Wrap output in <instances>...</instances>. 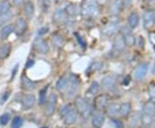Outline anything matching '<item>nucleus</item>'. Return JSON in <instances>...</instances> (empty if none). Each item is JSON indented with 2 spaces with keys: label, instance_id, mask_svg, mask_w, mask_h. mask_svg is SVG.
<instances>
[{
  "label": "nucleus",
  "instance_id": "f257e3e1",
  "mask_svg": "<svg viewBox=\"0 0 155 128\" xmlns=\"http://www.w3.org/2000/svg\"><path fill=\"white\" fill-rule=\"evenodd\" d=\"M155 104L153 102H147L143 107V114L141 122L145 127H149L154 121Z\"/></svg>",
  "mask_w": 155,
  "mask_h": 128
},
{
  "label": "nucleus",
  "instance_id": "f03ea898",
  "mask_svg": "<svg viewBox=\"0 0 155 128\" xmlns=\"http://www.w3.org/2000/svg\"><path fill=\"white\" fill-rule=\"evenodd\" d=\"M75 106L77 110L82 114L84 117H88L92 111V107L87 102V101L81 96H78L75 99Z\"/></svg>",
  "mask_w": 155,
  "mask_h": 128
},
{
  "label": "nucleus",
  "instance_id": "7ed1b4c3",
  "mask_svg": "<svg viewBox=\"0 0 155 128\" xmlns=\"http://www.w3.org/2000/svg\"><path fill=\"white\" fill-rule=\"evenodd\" d=\"M99 13V7L96 4L90 2L88 4L84 5L82 9V14L84 17L91 18V17H96Z\"/></svg>",
  "mask_w": 155,
  "mask_h": 128
},
{
  "label": "nucleus",
  "instance_id": "20e7f679",
  "mask_svg": "<svg viewBox=\"0 0 155 128\" xmlns=\"http://www.w3.org/2000/svg\"><path fill=\"white\" fill-rule=\"evenodd\" d=\"M79 86V80L76 75L71 74L70 77L68 78V84L66 89L67 90V95L69 97H72V95H74L77 92Z\"/></svg>",
  "mask_w": 155,
  "mask_h": 128
},
{
  "label": "nucleus",
  "instance_id": "39448f33",
  "mask_svg": "<svg viewBox=\"0 0 155 128\" xmlns=\"http://www.w3.org/2000/svg\"><path fill=\"white\" fill-rule=\"evenodd\" d=\"M28 28L26 21L23 18H18L14 25V32L17 35H22Z\"/></svg>",
  "mask_w": 155,
  "mask_h": 128
},
{
  "label": "nucleus",
  "instance_id": "423d86ee",
  "mask_svg": "<svg viewBox=\"0 0 155 128\" xmlns=\"http://www.w3.org/2000/svg\"><path fill=\"white\" fill-rule=\"evenodd\" d=\"M34 46L38 53H42V54L48 53L49 51V46L48 44V42L43 39L35 40L34 42Z\"/></svg>",
  "mask_w": 155,
  "mask_h": 128
},
{
  "label": "nucleus",
  "instance_id": "0eeeda50",
  "mask_svg": "<svg viewBox=\"0 0 155 128\" xmlns=\"http://www.w3.org/2000/svg\"><path fill=\"white\" fill-rule=\"evenodd\" d=\"M56 104H57V96L55 94H51L48 100L47 107H46V114L47 115H52L55 110Z\"/></svg>",
  "mask_w": 155,
  "mask_h": 128
},
{
  "label": "nucleus",
  "instance_id": "6e6552de",
  "mask_svg": "<svg viewBox=\"0 0 155 128\" xmlns=\"http://www.w3.org/2000/svg\"><path fill=\"white\" fill-rule=\"evenodd\" d=\"M148 64L147 63H143L140 64L134 71V78H136L137 80H141L142 78H144L147 72H148Z\"/></svg>",
  "mask_w": 155,
  "mask_h": 128
},
{
  "label": "nucleus",
  "instance_id": "1a4fd4ad",
  "mask_svg": "<svg viewBox=\"0 0 155 128\" xmlns=\"http://www.w3.org/2000/svg\"><path fill=\"white\" fill-rule=\"evenodd\" d=\"M104 121H105V117H104L103 113L96 112L93 114L91 122H92V126L95 128H102V126H104Z\"/></svg>",
  "mask_w": 155,
  "mask_h": 128
},
{
  "label": "nucleus",
  "instance_id": "9d476101",
  "mask_svg": "<svg viewBox=\"0 0 155 128\" xmlns=\"http://www.w3.org/2000/svg\"><path fill=\"white\" fill-rule=\"evenodd\" d=\"M102 87L103 89L105 90H109L110 91L112 89L115 88L116 85V78H114L113 76H107L102 79Z\"/></svg>",
  "mask_w": 155,
  "mask_h": 128
},
{
  "label": "nucleus",
  "instance_id": "9b49d317",
  "mask_svg": "<svg viewBox=\"0 0 155 128\" xmlns=\"http://www.w3.org/2000/svg\"><path fill=\"white\" fill-rule=\"evenodd\" d=\"M119 28V25H118V22H111L109 24H107L105 27L103 29V34H105L107 36H110L112 34H114L116 33V31L118 30Z\"/></svg>",
  "mask_w": 155,
  "mask_h": 128
},
{
  "label": "nucleus",
  "instance_id": "f8f14e48",
  "mask_svg": "<svg viewBox=\"0 0 155 128\" xmlns=\"http://www.w3.org/2000/svg\"><path fill=\"white\" fill-rule=\"evenodd\" d=\"M155 22V13L153 11H147L143 15V22L146 28L151 27Z\"/></svg>",
  "mask_w": 155,
  "mask_h": 128
},
{
  "label": "nucleus",
  "instance_id": "ddd939ff",
  "mask_svg": "<svg viewBox=\"0 0 155 128\" xmlns=\"http://www.w3.org/2000/svg\"><path fill=\"white\" fill-rule=\"evenodd\" d=\"M35 102V96L31 94L24 95L22 98V106L24 108H30L34 106Z\"/></svg>",
  "mask_w": 155,
  "mask_h": 128
},
{
  "label": "nucleus",
  "instance_id": "4468645a",
  "mask_svg": "<svg viewBox=\"0 0 155 128\" xmlns=\"http://www.w3.org/2000/svg\"><path fill=\"white\" fill-rule=\"evenodd\" d=\"M122 37L124 39L125 43L130 46H132L135 43V39L134 37L133 34L131 33V31H129L127 28H124L122 30Z\"/></svg>",
  "mask_w": 155,
  "mask_h": 128
},
{
  "label": "nucleus",
  "instance_id": "2eb2a0df",
  "mask_svg": "<svg viewBox=\"0 0 155 128\" xmlns=\"http://www.w3.org/2000/svg\"><path fill=\"white\" fill-rule=\"evenodd\" d=\"M108 102V96L106 95H97L95 99V106L97 109L104 108Z\"/></svg>",
  "mask_w": 155,
  "mask_h": 128
},
{
  "label": "nucleus",
  "instance_id": "dca6fc26",
  "mask_svg": "<svg viewBox=\"0 0 155 128\" xmlns=\"http://www.w3.org/2000/svg\"><path fill=\"white\" fill-rule=\"evenodd\" d=\"M120 109H121V104H119V103H111L108 106L107 112L110 116L116 117V116L120 115Z\"/></svg>",
  "mask_w": 155,
  "mask_h": 128
},
{
  "label": "nucleus",
  "instance_id": "f3484780",
  "mask_svg": "<svg viewBox=\"0 0 155 128\" xmlns=\"http://www.w3.org/2000/svg\"><path fill=\"white\" fill-rule=\"evenodd\" d=\"M12 32H14V26L11 25V24L6 25L5 27H3V28L0 31V38L1 40H5L11 35Z\"/></svg>",
  "mask_w": 155,
  "mask_h": 128
},
{
  "label": "nucleus",
  "instance_id": "a211bd4d",
  "mask_svg": "<svg viewBox=\"0 0 155 128\" xmlns=\"http://www.w3.org/2000/svg\"><path fill=\"white\" fill-rule=\"evenodd\" d=\"M77 111L74 110V109H72V110L69 112L67 115L64 117V120H65V123H66L67 125H72V124H73V123L77 120Z\"/></svg>",
  "mask_w": 155,
  "mask_h": 128
},
{
  "label": "nucleus",
  "instance_id": "6ab92c4d",
  "mask_svg": "<svg viewBox=\"0 0 155 128\" xmlns=\"http://www.w3.org/2000/svg\"><path fill=\"white\" fill-rule=\"evenodd\" d=\"M139 22H140V17L137 13H132L129 15V17L127 18V22L129 27L132 28H136L138 26Z\"/></svg>",
  "mask_w": 155,
  "mask_h": 128
},
{
  "label": "nucleus",
  "instance_id": "aec40b11",
  "mask_svg": "<svg viewBox=\"0 0 155 128\" xmlns=\"http://www.w3.org/2000/svg\"><path fill=\"white\" fill-rule=\"evenodd\" d=\"M125 45H126V43L124 41L123 37L118 36L114 41V48H115V50L118 51V52H122L125 48Z\"/></svg>",
  "mask_w": 155,
  "mask_h": 128
},
{
  "label": "nucleus",
  "instance_id": "412c9836",
  "mask_svg": "<svg viewBox=\"0 0 155 128\" xmlns=\"http://www.w3.org/2000/svg\"><path fill=\"white\" fill-rule=\"evenodd\" d=\"M11 5L9 0H2L0 1V16H3L8 13L11 10Z\"/></svg>",
  "mask_w": 155,
  "mask_h": 128
},
{
  "label": "nucleus",
  "instance_id": "4be33fe9",
  "mask_svg": "<svg viewBox=\"0 0 155 128\" xmlns=\"http://www.w3.org/2000/svg\"><path fill=\"white\" fill-rule=\"evenodd\" d=\"M11 47L10 44H4L0 46V59H5L10 55Z\"/></svg>",
  "mask_w": 155,
  "mask_h": 128
},
{
  "label": "nucleus",
  "instance_id": "5701e85b",
  "mask_svg": "<svg viewBox=\"0 0 155 128\" xmlns=\"http://www.w3.org/2000/svg\"><path fill=\"white\" fill-rule=\"evenodd\" d=\"M22 84L23 88L25 89H28V90H32L36 86L33 81H31L28 77H25V76H23L22 78Z\"/></svg>",
  "mask_w": 155,
  "mask_h": 128
},
{
  "label": "nucleus",
  "instance_id": "b1692460",
  "mask_svg": "<svg viewBox=\"0 0 155 128\" xmlns=\"http://www.w3.org/2000/svg\"><path fill=\"white\" fill-rule=\"evenodd\" d=\"M79 7L76 5H69L66 7V13L68 14L69 16H72V17H75L79 14Z\"/></svg>",
  "mask_w": 155,
  "mask_h": 128
},
{
  "label": "nucleus",
  "instance_id": "393cba45",
  "mask_svg": "<svg viewBox=\"0 0 155 128\" xmlns=\"http://www.w3.org/2000/svg\"><path fill=\"white\" fill-rule=\"evenodd\" d=\"M23 10H24V14L26 15V17H28V18L32 17L34 15V11H35V7H34L32 2H30V1L26 2L24 5Z\"/></svg>",
  "mask_w": 155,
  "mask_h": 128
},
{
  "label": "nucleus",
  "instance_id": "a878e982",
  "mask_svg": "<svg viewBox=\"0 0 155 128\" xmlns=\"http://www.w3.org/2000/svg\"><path fill=\"white\" fill-rule=\"evenodd\" d=\"M131 110V105L128 102H124L121 104V109H120V115L122 116H127L130 113Z\"/></svg>",
  "mask_w": 155,
  "mask_h": 128
},
{
  "label": "nucleus",
  "instance_id": "bb28decb",
  "mask_svg": "<svg viewBox=\"0 0 155 128\" xmlns=\"http://www.w3.org/2000/svg\"><path fill=\"white\" fill-rule=\"evenodd\" d=\"M48 86H45L39 92V104H44L47 101V92H48Z\"/></svg>",
  "mask_w": 155,
  "mask_h": 128
},
{
  "label": "nucleus",
  "instance_id": "cd10ccee",
  "mask_svg": "<svg viewBox=\"0 0 155 128\" xmlns=\"http://www.w3.org/2000/svg\"><path fill=\"white\" fill-rule=\"evenodd\" d=\"M68 84V78H61L56 83V89L58 90H63L67 88Z\"/></svg>",
  "mask_w": 155,
  "mask_h": 128
},
{
  "label": "nucleus",
  "instance_id": "c85d7f7f",
  "mask_svg": "<svg viewBox=\"0 0 155 128\" xmlns=\"http://www.w3.org/2000/svg\"><path fill=\"white\" fill-rule=\"evenodd\" d=\"M121 7H122V3L120 0H115L111 5V13L113 15H117L119 14L120 10H121Z\"/></svg>",
  "mask_w": 155,
  "mask_h": 128
},
{
  "label": "nucleus",
  "instance_id": "c756f323",
  "mask_svg": "<svg viewBox=\"0 0 155 128\" xmlns=\"http://www.w3.org/2000/svg\"><path fill=\"white\" fill-rule=\"evenodd\" d=\"M67 13L63 11H57L54 15V19L57 22H62L66 20Z\"/></svg>",
  "mask_w": 155,
  "mask_h": 128
},
{
  "label": "nucleus",
  "instance_id": "7c9ffc66",
  "mask_svg": "<svg viewBox=\"0 0 155 128\" xmlns=\"http://www.w3.org/2000/svg\"><path fill=\"white\" fill-rule=\"evenodd\" d=\"M53 44L54 45L57 47H61L64 45V40L63 37L59 35V34H55L53 36Z\"/></svg>",
  "mask_w": 155,
  "mask_h": 128
},
{
  "label": "nucleus",
  "instance_id": "2f4dec72",
  "mask_svg": "<svg viewBox=\"0 0 155 128\" xmlns=\"http://www.w3.org/2000/svg\"><path fill=\"white\" fill-rule=\"evenodd\" d=\"M98 91H99V84H97V82H93L92 84H91V86H90L87 92H89L90 95H93L97 94Z\"/></svg>",
  "mask_w": 155,
  "mask_h": 128
},
{
  "label": "nucleus",
  "instance_id": "473e14b6",
  "mask_svg": "<svg viewBox=\"0 0 155 128\" xmlns=\"http://www.w3.org/2000/svg\"><path fill=\"white\" fill-rule=\"evenodd\" d=\"M22 119L19 116L15 117L12 120V122H11V128H21L22 126Z\"/></svg>",
  "mask_w": 155,
  "mask_h": 128
},
{
  "label": "nucleus",
  "instance_id": "72a5a7b5",
  "mask_svg": "<svg viewBox=\"0 0 155 128\" xmlns=\"http://www.w3.org/2000/svg\"><path fill=\"white\" fill-rule=\"evenodd\" d=\"M39 4H40L41 8L42 9V11L46 12L48 11L51 5V0H39Z\"/></svg>",
  "mask_w": 155,
  "mask_h": 128
},
{
  "label": "nucleus",
  "instance_id": "f704fd0d",
  "mask_svg": "<svg viewBox=\"0 0 155 128\" xmlns=\"http://www.w3.org/2000/svg\"><path fill=\"white\" fill-rule=\"evenodd\" d=\"M11 17H12V14L11 13V11H9L8 13H6L5 15H3V16H0V25L5 24L8 21L11 20Z\"/></svg>",
  "mask_w": 155,
  "mask_h": 128
},
{
  "label": "nucleus",
  "instance_id": "c9c22d12",
  "mask_svg": "<svg viewBox=\"0 0 155 128\" xmlns=\"http://www.w3.org/2000/svg\"><path fill=\"white\" fill-rule=\"evenodd\" d=\"M72 107H71V105H70V104H67V105L64 106L62 108H61V111H60V115L64 118L66 115H67V114L69 113V112L72 110Z\"/></svg>",
  "mask_w": 155,
  "mask_h": 128
},
{
  "label": "nucleus",
  "instance_id": "e433bc0d",
  "mask_svg": "<svg viewBox=\"0 0 155 128\" xmlns=\"http://www.w3.org/2000/svg\"><path fill=\"white\" fill-rule=\"evenodd\" d=\"M10 119H11V117H10L9 114H4L3 115L0 116V124L5 126L10 121Z\"/></svg>",
  "mask_w": 155,
  "mask_h": 128
},
{
  "label": "nucleus",
  "instance_id": "4c0bfd02",
  "mask_svg": "<svg viewBox=\"0 0 155 128\" xmlns=\"http://www.w3.org/2000/svg\"><path fill=\"white\" fill-rule=\"evenodd\" d=\"M148 92H149L150 98L155 103V84L150 85L149 89H148Z\"/></svg>",
  "mask_w": 155,
  "mask_h": 128
},
{
  "label": "nucleus",
  "instance_id": "58836bf2",
  "mask_svg": "<svg viewBox=\"0 0 155 128\" xmlns=\"http://www.w3.org/2000/svg\"><path fill=\"white\" fill-rule=\"evenodd\" d=\"M75 36H76V38H77L78 44L80 45L81 46H83L84 48L85 46H86V43H85V40L83 39V37H82L81 35H79L78 33H75Z\"/></svg>",
  "mask_w": 155,
  "mask_h": 128
},
{
  "label": "nucleus",
  "instance_id": "ea45409f",
  "mask_svg": "<svg viewBox=\"0 0 155 128\" xmlns=\"http://www.w3.org/2000/svg\"><path fill=\"white\" fill-rule=\"evenodd\" d=\"M48 27H43V28H41L40 30H39L38 34L39 35H43L46 33H48Z\"/></svg>",
  "mask_w": 155,
  "mask_h": 128
},
{
  "label": "nucleus",
  "instance_id": "a19ab883",
  "mask_svg": "<svg viewBox=\"0 0 155 128\" xmlns=\"http://www.w3.org/2000/svg\"><path fill=\"white\" fill-rule=\"evenodd\" d=\"M9 96H10V92H6V93H5V95H3V97H2V103H4L5 101H6Z\"/></svg>",
  "mask_w": 155,
  "mask_h": 128
},
{
  "label": "nucleus",
  "instance_id": "79ce46f5",
  "mask_svg": "<svg viewBox=\"0 0 155 128\" xmlns=\"http://www.w3.org/2000/svg\"><path fill=\"white\" fill-rule=\"evenodd\" d=\"M113 122L115 124V126H116V128H122L123 127V126H122L121 122L119 121V120H113Z\"/></svg>",
  "mask_w": 155,
  "mask_h": 128
},
{
  "label": "nucleus",
  "instance_id": "37998d69",
  "mask_svg": "<svg viewBox=\"0 0 155 128\" xmlns=\"http://www.w3.org/2000/svg\"><path fill=\"white\" fill-rule=\"evenodd\" d=\"M12 2L15 5H20L24 2V0H12Z\"/></svg>",
  "mask_w": 155,
  "mask_h": 128
},
{
  "label": "nucleus",
  "instance_id": "c03bdc74",
  "mask_svg": "<svg viewBox=\"0 0 155 128\" xmlns=\"http://www.w3.org/2000/svg\"><path fill=\"white\" fill-rule=\"evenodd\" d=\"M34 64H35L34 60H28V63H27V65H26V66H27V68H30L31 66H33Z\"/></svg>",
  "mask_w": 155,
  "mask_h": 128
},
{
  "label": "nucleus",
  "instance_id": "a18cd8bd",
  "mask_svg": "<svg viewBox=\"0 0 155 128\" xmlns=\"http://www.w3.org/2000/svg\"><path fill=\"white\" fill-rule=\"evenodd\" d=\"M17 66H16V67L14 68V70H13V76L11 77V80L14 78V77H15V75H16V72H17Z\"/></svg>",
  "mask_w": 155,
  "mask_h": 128
},
{
  "label": "nucleus",
  "instance_id": "49530a36",
  "mask_svg": "<svg viewBox=\"0 0 155 128\" xmlns=\"http://www.w3.org/2000/svg\"><path fill=\"white\" fill-rule=\"evenodd\" d=\"M41 128H48V127H41Z\"/></svg>",
  "mask_w": 155,
  "mask_h": 128
},
{
  "label": "nucleus",
  "instance_id": "de8ad7c7",
  "mask_svg": "<svg viewBox=\"0 0 155 128\" xmlns=\"http://www.w3.org/2000/svg\"><path fill=\"white\" fill-rule=\"evenodd\" d=\"M57 1H58V0H57Z\"/></svg>",
  "mask_w": 155,
  "mask_h": 128
}]
</instances>
